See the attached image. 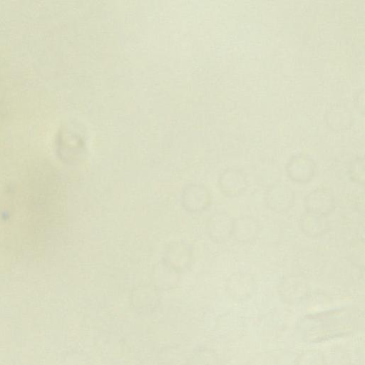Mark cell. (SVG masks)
I'll return each instance as SVG.
<instances>
[{
  "instance_id": "cell-2",
  "label": "cell",
  "mask_w": 365,
  "mask_h": 365,
  "mask_svg": "<svg viewBox=\"0 0 365 365\" xmlns=\"http://www.w3.org/2000/svg\"><path fill=\"white\" fill-rule=\"evenodd\" d=\"M335 198L332 192L326 187L311 191L304 198L306 212L326 217L335 208Z\"/></svg>"
},
{
  "instance_id": "cell-8",
  "label": "cell",
  "mask_w": 365,
  "mask_h": 365,
  "mask_svg": "<svg viewBox=\"0 0 365 365\" xmlns=\"http://www.w3.org/2000/svg\"><path fill=\"white\" fill-rule=\"evenodd\" d=\"M350 179L359 184L364 182V163L363 160H356L352 163L349 169Z\"/></svg>"
},
{
  "instance_id": "cell-7",
  "label": "cell",
  "mask_w": 365,
  "mask_h": 365,
  "mask_svg": "<svg viewBox=\"0 0 365 365\" xmlns=\"http://www.w3.org/2000/svg\"><path fill=\"white\" fill-rule=\"evenodd\" d=\"M299 226L301 230L311 237H319L329 229L326 217L307 212L301 217Z\"/></svg>"
},
{
  "instance_id": "cell-1",
  "label": "cell",
  "mask_w": 365,
  "mask_h": 365,
  "mask_svg": "<svg viewBox=\"0 0 365 365\" xmlns=\"http://www.w3.org/2000/svg\"><path fill=\"white\" fill-rule=\"evenodd\" d=\"M267 206L276 212L289 210L294 202V194L287 185L276 182L270 185L264 194Z\"/></svg>"
},
{
  "instance_id": "cell-5",
  "label": "cell",
  "mask_w": 365,
  "mask_h": 365,
  "mask_svg": "<svg viewBox=\"0 0 365 365\" xmlns=\"http://www.w3.org/2000/svg\"><path fill=\"white\" fill-rule=\"evenodd\" d=\"M259 230L257 219L250 215H242L234 220L232 237L239 243H250L257 239Z\"/></svg>"
},
{
  "instance_id": "cell-6",
  "label": "cell",
  "mask_w": 365,
  "mask_h": 365,
  "mask_svg": "<svg viewBox=\"0 0 365 365\" xmlns=\"http://www.w3.org/2000/svg\"><path fill=\"white\" fill-rule=\"evenodd\" d=\"M234 219L227 213L214 215L209 222V232L211 237L217 242H222L232 235Z\"/></svg>"
},
{
  "instance_id": "cell-3",
  "label": "cell",
  "mask_w": 365,
  "mask_h": 365,
  "mask_svg": "<svg viewBox=\"0 0 365 365\" xmlns=\"http://www.w3.org/2000/svg\"><path fill=\"white\" fill-rule=\"evenodd\" d=\"M288 178L299 184L310 182L316 174L314 161L307 155H297L292 157L286 165Z\"/></svg>"
},
{
  "instance_id": "cell-4",
  "label": "cell",
  "mask_w": 365,
  "mask_h": 365,
  "mask_svg": "<svg viewBox=\"0 0 365 365\" xmlns=\"http://www.w3.org/2000/svg\"><path fill=\"white\" fill-rule=\"evenodd\" d=\"M221 192L227 197L242 195L248 187L246 174L240 168H231L222 173L218 180Z\"/></svg>"
}]
</instances>
